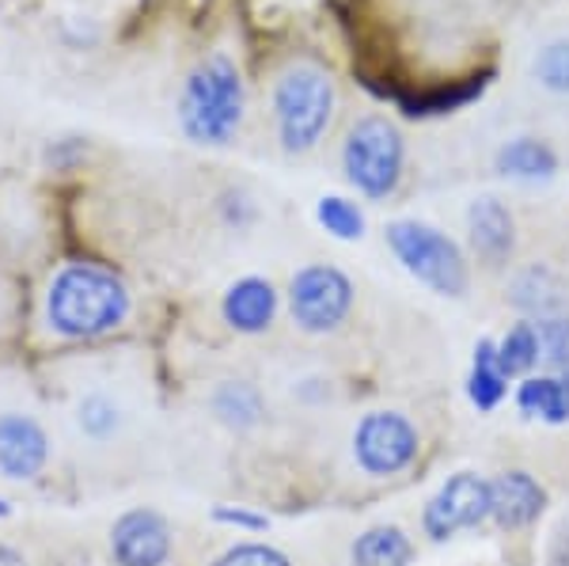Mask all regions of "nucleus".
Returning a JSON list of instances; mask_svg holds the SVG:
<instances>
[{
	"label": "nucleus",
	"mask_w": 569,
	"mask_h": 566,
	"mask_svg": "<svg viewBox=\"0 0 569 566\" xmlns=\"http://www.w3.org/2000/svg\"><path fill=\"white\" fill-rule=\"evenodd\" d=\"M133 294L103 262H66L42 297L46 331L66 342H96L126 327Z\"/></svg>",
	"instance_id": "f257e3e1"
},
{
	"label": "nucleus",
	"mask_w": 569,
	"mask_h": 566,
	"mask_svg": "<svg viewBox=\"0 0 569 566\" xmlns=\"http://www.w3.org/2000/svg\"><path fill=\"white\" fill-rule=\"evenodd\" d=\"M243 111H247L243 77L236 69V61L224 58V53L206 58L182 80L179 126L194 145H209V149L232 145L243 126Z\"/></svg>",
	"instance_id": "f03ea898"
},
{
	"label": "nucleus",
	"mask_w": 569,
	"mask_h": 566,
	"mask_svg": "<svg viewBox=\"0 0 569 566\" xmlns=\"http://www.w3.org/2000/svg\"><path fill=\"white\" fill-rule=\"evenodd\" d=\"M273 130L289 157H305L327 137L338 111L335 77L316 61H292L278 72L270 91Z\"/></svg>",
	"instance_id": "7ed1b4c3"
},
{
	"label": "nucleus",
	"mask_w": 569,
	"mask_h": 566,
	"mask_svg": "<svg viewBox=\"0 0 569 566\" xmlns=\"http://www.w3.org/2000/svg\"><path fill=\"white\" fill-rule=\"evenodd\" d=\"M383 240H388L395 259L402 262V270L433 294L463 297L471 289V267H467L463 248L440 228L402 217V221H391L383 228Z\"/></svg>",
	"instance_id": "20e7f679"
},
{
	"label": "nucleus",
	"mask_w": 569,
	"mask_h": 566,
	"mask_svg": "<svg viewBox=\"0 0 569 566\" xmlns=\"http://www.w3.org/2000/svg\"><path fill=\"white\" fill-rule=\"evenodd\" d=\"M402 168H407V141L399 126L383 115H365L346 130L342 141V171L357 195L383 202L399 190Z\"/></svg>",
	"instance_id": "39448f33"
},
{
	"label": "nucleus",
	"mask_w": 569,
	"mask_h": 566,
	"mask_svg": "<svg viewBox=\"0 0 569 566\" xmlns=\"http://www.w3.org/2000/svg\"><path fill=\"white\" fill-rule=\"evenodd\" d=\"M353 281L346 270L330 262H308L292 274L284 300H289L292 324L305 335H335L353 312Z\"/></svg>",
	"instance_id": "423d86ee"
},
{
	"label": "nucleus",
	"mask_w": 569,
	"mask_h": 566,
	"mask_svg": "<svg viewBox=\"0 0 569 566\" xmlns=\"http://www.w3.org/2000/svg\"><path fill=\"white\" fill-rule=\"evenodd\" d=\"M353 464L372 479L402 476L421 453V434L402 410H369L353 426Z\"/></svg>",
	"instance_id": "0eeeda50"
},
{
	"label": "nucleus",
	"mask_w": 569,
	"mask_h": 566,
	"mask_svg": "<svg viewBox=\"0 0 569 566\" xmlns=\"http://www.w3.org/2000/svg\"><path fill=\"white\" fill-rule=\"evenodd\" d=\"M493 517V490L490 479L475 471H456L440 483V490L421 509V533L433 544L452 540L456 533H479Z\"/></svg>",
	"instance_id": "6e6552de"
},
{
	"label": "nucleus",
	"mask_w": 569,
	"mask_h": 566,
	"mask_svg": "<svg viewBox=\"0 0 569 566\" xmlns=\"http://www.w3.org/2000/svg\"><path fill=\"white\" fill-rule=\"evenodd\" d=\"M110 566H168L176 555V528L152 506H130L110 522Z\"/></svg>",
	"instance_id": "1a4fd4ad"
},
{
	"label": "nucleus",
	"mask_w": 569,
	"mask_h": 566,
	"mask_svg": "<svg viewBox=\"0 0 569 566\" xmlns=\"http://www.w3.org/2000/svg\"><path fill=\"white\" fill-rule=\"evenodd\" d=\"M53 441L39 415L31 410H0V479L34 483L50 468Z\"/></svg>",
	"instance_id": "9d476101"
},
{
	"label": "nucleus",
	"mask_w": 569,
	"mask_h": 566,
	"mask_svg": "<svg viewBox=\"0 0 569 566\" xmlns=\"http://www.w3.org/2000/svg\"><path fill=\"white\" fill-rule=\"evenodd\" d=\"M467 244L486 270H505L517 251V217L493 195L475 198L467 209Z\"/></svg>",
	"instance_id": "9b49d317"
},
{
	"label": "nucleus",
	"mask_w": 569,
	"mask_h": 566,
	"mask_svg": "<svg viewBox=\"0 0 569 566\" xmlns=\"http://www.w3.org/2000/svg\"><path fill=\"white\" fill-rule=\"evenodd\" d=\"M281 294L270 278L262 274H247V278L232 281L220 297V316L236 335H266L278 319Z\"/></svg>",
	"instance_id": "f8f14e48"
},
{
	"label": "nucleus",
	"mask_w": 569,
	"mask_h": 566,
	"mask_svg": "<svg viewBox=\"0 0 569 566\" xmlns=\"http://www.w3.org/2000/svg\"><path fill=\"white\" fill-rule=\"evenodd\" d=\"M509 305L520 319H543L569 312V281L550 262H528L509 278Z\"/></svg>",
	"instance_id": "ddd939ff"
},
{
	"label": "nucleus",
	"mask_w": 569,
	"mask_h": 566,
	"mask_svg": "<svg viewBox=\"0 0 569 566\" xmlns=\"http://www.w3.org/2000/svg\"><path fill=\"white\" fill-rule=\"evenodd\" d=\"M493 490V517L490 522L501 528V533H520V528L536 525L547 509V490L531 471H501V476L490 479Z\"/></svg>",
	"instance_id": "4468645a"
},
{
	"label": "nucleus",
	"mask_w": 569,
	"mask_h": 566,
	"mask_svg": "<svg viewBox=\"0 0 569 566\" xmlns=\"http://www.w3.org/2000/svg\"><path fill=\"white\" fill-rule=\"evenodd\" d=\"M209 410L228 434H251L266 423V396L254 380L228 377L209 391Z\"/></svg>",
	"instance_id": "2eb2a0df"
},
{
	"label": "nucleus",
	"mask_w": 569,
	"mask_h": 566,
	"mask_svg": "<svg viewBox=\"0 0 569 566\" xmlns=\"http://www.w3.org/2000/svg\"><path fill=\"white\" fill-rule=\"evenodd\" d=\"M493 168H498L505 179L543 182V179H555L558 152L550 149L547 141H539V137H512V141H505L498 149Z\"/></svg>",
	"instance_id": "dca6fc26"
},
{
	"label": "nucleus",
	"mask_w": 569,
	"mask_h": 566,
	"mask_svg": "<svg viewBox=\"0 0 569 566\" xmlns=\"http://www.w3.org/2000/svg\"><path fill=\"white\" fill-rule=\"evenodd\" d=\"M350 566H415V540L399 525H372L353 540Z\"/></svg>",
	"instance_id": "f3484780"
},
{
	"label": "nucleus",
	"mask_w": 569,
	"mask_h": 566,
	"mask_svg": "<svg viewBox=\"0 0 569 566\" xmlns=\"http://www.w3.org/2000/svg\"><path fill=\"white\" fill-rule=\"evenodd\" d=\"M72 423H77V430L84 434L88 441L103 445V441H114V437L122 434L126 410L114 396H110V391L91 388L77 399V407H72Z\"/></svg>",
	"instance_id": "a211bd4d"
},
{
	"label": "nucleus",
	"mask_w": 569,
	"mask_h": 566,
	"mask_svg": "<svg viewBox=\"0 0 569 566\" xmlns=\"http://www.w3.org/2000/svg\"><path fill=\"white\" fill-rule=\"evenodd\" d=\"M505 391H509V380H505V373L498 365V342L479 339L475 358H471V373H467V399H471L482 415H490L505 399Z\"/></svg>",
	"instance_id": "6ab92c4d"
},
{
	"label": "nucleus",
	"mask_w": 569,
	"mask_h": 566,
	"mask_svg": "<svg viewBox=\"0 0 569 566\" xmlns=\"http://www.w3.org/2000/svg\"><path fill=\"white\" fill-rule=\"evenodd\" d=\"M517 407L525 410V415H531V418H543V423H550V426L569 423V407H566L558 373H539V377L531 373V377L520 380Z\"/></svg>",
	"instance_id": "aec40b11"
},
{
	"label": "nucleus",
	"mask_w": 569,
	"mask_h": 566,
	"mask_svg": "<svg viewBox=\"0 0 569 566\" xmlns=\"http://www.w3.org/2000/svg\"><path fill=\"white\" fill-rule=\"evenodd\" d=\"M498 365H501L505 380L531 377V369L539 365V335H536V327H531V319H517L498 339Z\"/></svg>",
	"instance_id": "412c9836"
},
{
	"label": "nucleus",
	"mask_w": 569,
	"mask_h": 566,
	"mask_svg": "<svg viewBox=\"0 0 569 566\" xmlns=\"http://www.w3.org/2000/svg\"><path fill=\"white\" fill-rule=\"evenodd\" d=\"M316 221L327 228L335 240H361L365 236V209L353 202V198H342V195H327L319 198L316 206Z\"/></svg>",
	"instance_id": "4be33fe9"
},
{
	"label": "nucleus",
	"mask_w": 569,
	"mask_h": 566,
	"mask_svg": "<svg viewBox=\"0 0 569 566\" xmlns=\"http://www.w3.org/2000/svg\"><path fill=\"white\" fill-rule=\"evenodd\" d=\"M531 77L539 80V88L555 91V96H569V39L547 42L531 61Z\"/></svg>",
	"instance_id": "5701e85b"
},
{
	"label": "nucleus",
	"mask_w": 569,
	"mask_h": 566,
	"mask_svg": "<svg viewBox=\"0 0 569 566\" xmlns=\"http://www.w3.org/2000/svg\"><path fill=\"white\" fill-rule=\"evenodd\" d=\"M531 327L539 335V361L558 373L569 369V312L531 319Z\"/></svg>",
	"instance_id": "b1692460"
},
{
	"label": "nucleus",
	"mask_w": 569,
	"mask_h": 566,
	"mask_svg": "<svg viewBox=\"0 0 569 566\" xmlns=\"http://www.w3.org/2000/svg\"><path fill=\"white\" fill-rule=\"evenodd\" d=\"M209 566H292V559L278 544L240 540V544H228L220 555H213Z\"/></svg>",
	"instance_id": "393cba45"
},
{
	"label": "nucleus",
	"mask_w": 569,
	"mask_h": 566,
	"mask_svg": "<svg viewBox=\"0 0 569 566\" xmlns=\"http://www.w3.org/2000/svg\"><path fill=\"white\" fill-rule=\"evenodd\" d=\"M482 88H486V77L471 80V85H460V88H440L433 96L410 99L407 115H445V111H452V107H463V103H471L475 96H482Z\"/></svg>",
	"instance_id": "a878e982"
},
{
	"label": "nucleus",
	"mask_w": 569,
	"mask_h": 566,
	"mask_svg": "<svg viewBox=\"0 0 569 566\" xmlns=\"http://www.w3.org/2000/svg\"><path fill=\"white\" fill-rule=\"evenodd\" d=\"M213 522L236 528V533H266V528H270V517L259 514V509H251V506H228V502L213 506Z\"/></svg>",
	"instance_id": "bb28decb"
},
{
	"label": "nucleus",
	"mask_w": 569,
	"mask_h": 566,
	"mask_svg": "<svg viewBox=\"0 0 569 566\" xmlns=\"http://www.w3.org/2000/svg\"><path fill=\"white\" fill-rule=\"evenodd\" d=\"M84 152H88V145L77 141V137H69V141H53L50 152H46V160H50L58 171H72L80 160H84Z\"/></svg>",
	"instance_id": "cd10ccee"
},
{
	"label": "nucleus",
	"mask_w": 569,
	"mask_h": 566,
	"mask_svg": "<svg viewBox=\"0 0 569 566\" xmlns=\"http://www.w3.org/2000/svg\"><path fill=\"white\" fill-rule=\"evenodd\" d=\"M547 566H569V517H562L555 528V536H550Z\"/></svg>",
	"instance_id": "c85d7f7f"
},
{
	"label": "nucleus",
	"mask_w": 569,
	"mask_h": 566,
	"mask_svg": "<svg viewBox=\"0 0 569 566\" xmlns=\"http://www.w3.org/2000/svg\"><path fill=\"white\" fill-rule=\"evenodd\" d=\"M0 566H31V559L23 555V547H16L12 540H0Z\"/></svg>",
	"instance_id": "c756f323"
},
{
	"label": "nucleus",
	"mask_w": 569,
	"mask_h": 566,
	"mask_svg": "<svg viewBox=\"0 0 569 566\" xmlns=\"http://www.w3.org/2000/svg\"><path fill=\"white\" fill-rule=\"evenodd\" d=\"M558 380H562V396H566V407H569V369L558 373Z\"/></svg>",
	"instance_id": "7c9ffc66"
},
{
	"label": "nucleus",
	"mask_w": 569,
	"mask_h": 566,
	"mask_svg": "<svg viewBox=\"0 0 569 566\" xmlns=\"http://www.w3.org/2000/svg\"><path fill=\"white\" fill-rule=\"evenodd\" d=\"M0 517H12V502L8 498H0Z\"/></svg>",
	"instance_id": "2f4dec72"
}]
</instances>
